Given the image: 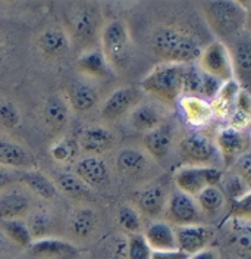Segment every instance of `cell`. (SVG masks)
<instances>
[{
    "label": "cell",
    "mask_w": 251,
    "mask_h": 259,
    "mask_svg": "<svg viewBox=\"0 0 251 259\" xmlns=\"http://www.w3.org/2000/svg\"><path fill=\"white\" fill-rule=\"evenodd\" d=\"M155 53L169 64L189 65L198 61L203 48L194 34L178 27H162L152 37Z\"/></svg>",
    "instance_id": "cell-1"
},
{
    "label": "cell",
    "mask_w": 251,
    "mask_h": 259,
    "mask_svg": "<svg viewBox=\"0 0 251 259\" xmlns=\"http://www.w3.org/2000/svg\"><path fill=\"white\" fill-rule=\"evenodd\" d=\"M203 14L209 27L219 37H235L241 34L248 21V11L242 8V3L232 0L206 2Z\"/></svg>",
    "instance_id": "cell-2"
},
{
    "label": "cell",
    "mask_w": 251,
    "mask_h": 259,
    "mask_svg": "<svg viewBox=\"0 0 251 259\" xmlns=\"http://www.w3.org/2000/svg\"><path fill=\"white\" fill-rule=\"evenodd\" d=\"M182 75L184 65L163 62L156 65L144 77L141 89L162 102L172 103L182 95Z\"/></svg>",
    "instance_id": "cell-3"
},
{
    "label": "cell",
    "mask_w": 251,
    "mask_h": 259,
    "mask_svg": "<svg viewBox=\"0 0 251 259\" xmlns=\"http://www.w3.org/2000/svg\"><path fill=\"white\" fill-rule=\"evenodd\" d=\"M223 177V171L216 166H195L187 165L179 168L175 172V186L176 190L195 197L206 187L219 186Z\"/></svg>",
    "instance_id": "cell-4"
},
{
    "label": "cell",
    "mask_w": 251,
    "mask_h": 259,
    "mask_svg": "<svg viewBox=\"0 0 251 259\" xmlns=\"http://www.w3.org/2000/svg\"><path fill=\"white\" fill-rule=\"evenodd\" d=\"M68 37H72L79 43H90L95 38L98 30V15L91 5L77 3L66 14Z\"/></svg>",
    "instance_id": "cell-5"
},
{
    "label": "cell",
    "mask_w": 251,
    "mask_h": 259,
    "mask_svg": "<svg viewBox=\"0 0 251 259\" xmlns=\"http://www.w3.org/2000/svg\"><path fill=\"white\" fill-rule=\"evenodd\" d=\"M200 69L204 74L216 78L220 82L234 80V71L231 64L229 50L225 43L213 41L206 49H203L200 58Z\"/></svg>",
    "instance_id": "cell-6"
},
{
    "label": "cell",
    "mask_w": 251,
    "mask_h": 259,
    "mask_svg": "<svg viewBox=\"0 0 251 259\" xmlns=\"http://www.w3.org/2000/svg\"><path fill=\"white\" fill-rule=\"evenodd\" d=\"M102 53L112 65H121L128 55L129 35L122 21H110L105 25L100 35Z\"/></svg>",
    "instance_id": "cell-7"
},
{
    "label": "cell",
    "mask_w": 251,
    "mask_h": 259,
    "mask_svg": "<svg viewBox=\"0 0 251 259\" xmlns=\"http://www.w3.org/2000/svg\"><path fill=\"white\" fill-rule=\"evenodd\" d=\"M181 156L189 165L195 166H215L213 162L218 158V149L207 136L200 133H189L179 145Z\"/></svg>",
    "instance_id": "cell-8"
},
{
    "label": "cell",
    "mask_w": 251,
    "mask_h": 259,
    "mask_svg": "<svg viewBox=\"0 0 251 259\" xmlns=\"http://www.w3.org/2000/svg\"><path fill=\"white\" fill-rule=\"evenodd\" d=\"M166 215L168 220L178 227L202 224L204 220L195 199L179 190H175L168 199Z\"/></svg>",
    "instance_id": "cell-9"
},
{
    "label": "cell",
    "mask_w": 251,
    "mask_h": 259,
    "mask_svg": "<svg viewBox=\"0 0 251 259\" xmlns=\"http://www.w3.org/2000/svg\"><path fill=\"white\" fill-rule=\"evenodd\" d=\"M213 230L204 224L178 227L175 230L178 250L185 253L187 256H191L206 249L213 240Z\"/></svg>",
    "instance_id": "cell-10"
},
{
    "label": "cell",
    "mask_w": 251,
    "mask_h": 259,
    "mask_svg": "<svg viewBox=\"0 0 251 259\" xmlns=\"http://www.w3.org/2000/svg\"><path fill=\"white\" fill-rule=\"evenodd\" d=\"M31 197L24 187H8L0 193V221L22 220L30 213Z\"/></svg>",
    "instance_id": "cell-11"
},
{
    "label": "cell",
    "mask_w": 251,
    "mask_h": 259,
    "mask_svg": "<svg viewBox=\"0 0 251 259\" xmlns=\"http://www.w3.org/2000/svg\"><path fill=\"white\" fill-rule=\"evenodd\" d=\"M213 143L226 166H231L242 153L248 152V142L245 134L235 131L231 127L220 128L216 133V140Z\"/></svg>",
    "instance_id": "cell-12"
},
{
    "label": "cell",
    "mask_w": 251,
    "mask_h": 259,
    "mask_svg": "<svg viewBox=\"0 0 251 259\" xmlns=\"http://www.w3.org/2000/svg\"><path fill=\"white\" fill-rule=\"evenodd\" d=\"M231 64L234 71V80L248 85L251 78V41L247 32H241L235 35L232 41V48L229 49Z\"/></svg>",
    "instance_id": "cell-13"
},
{
    "label": "cell",
    "mask_w": 251,
    "mask_h": 259,
    "mask_svg": "<svg viewBox=\"0 0 251 259\" xmlns=\"http://www.w3.org/2000/svg\"><path fill=\"white\" fill-rule=\"evenodd\" d=\"M141 93L134 87H121L110 95L102 106V116L106 121H118L138 105Z\"/></svg>",
    "instance_id": "cell-14"
},
{
    "label": "cell",
    "mask_w": 251,
    "mask_h": 259,
    "mask_svg": "<svg viewBox=\"0 0 251 259\" xmlns=\"http://www.w3.org/2000/svg\"><path fill=\"white\" fill-rule=\"evenodd\" d=\"M77 143L88 156H100L113 147L115 137L109 130L102 125H90L81 131Z\"/></svg>",
    "instance_id": "cell-15"
},
{
    "label": "cell",
    "mask_w": 251,
    "mask_h": 259,
    "mask_svg": "<svg viewBox=\"0 0 251 259\" xmlns=\"http://www.w3.org/2000/svg\"><path fill=\"white\" fill-rule=\"evenodd\" d=\"M0 168L31 171L35 168V159L24 146L0 137Z\"/></svg>",
    "instance_id": "cell-16"
},
{
    "label": "cell",
    "mask_w": 251,
    "mask_h": 259,
    "mask_svg": "<svg viewBox=\"0 0 251 259\" xmlns=\"http://www.w3.org/2000/svg\"><path fill=\"white\" fill-rule=\"evenodd\" d=\"M77 177L91 189L103 187L109 181V169L103 159L98 156H87L77 162L75 172Z\"/></svg>",
    "instance_id": "cell-17"
},
{
    "label": "cell",
    "mask_w": 251,
    "mask_h": 259,
    "mask_svg": "<svg viewBox=\"0 0 251 259\" xmlns=\"http://www.w3.org/2000/svg\"><path fill=\"white\" fill-rule=\"evenodd\" d=\"M38 50L48 59H59L68 53L71 48V40L66 30L59 27H48L38 35Z\"/></svg>",
    "instance_id": "cell-18"
},
{
    "label": "cell",
    "mask_w": 251,
    "mask_h": 259,
    "mask_svg": "<svg viewBox=\"0 0 251 259\" xmlns=\"http://www.w3.org/2000/svg\"><path fill=\"white\" fill-rule=\"evenodd\" d=\"M142 237L153 252L178 250L175 230L165 221H153L152 224H148Z\"/></svg>",
    "instance_id": "cell-19"
},
{
    "label": "cell",
    "mask_w": 251,
    "mask_h": 259,
    "mask_svg": "<svg viewBox=\"0 0 251 259\" xmlns=\"http://www.w3.org/2000/svg\"><path fill=\"white\" fill-rule=\"evenodd\" d=\"M77 69L79 72L93 80H105L110 75V64L102 50L98 49H87L77 59Z\"/></svg>",
    "instance_id": "cell-20"
},
{
    "label": "cell",
    "mask_w": 251,
    "mask_h": 259,
    "mask_svg": "<svg viewBox=\"0 0 251 259\" xmlns=\"http://www.w3.org/2000/svg\"><path fill=\"white\" fill-rule=\"evenodd\" d=\"M32 256L43 259H62L71 258L77 255V247L69 242L46 237L40 240H34L28 247Z\"/></svg>",
    "instance_id": "cell-21"
},
{
    "label": "cell",
    "mask_w": 251,
    "mask_h": 259,
    "mask_svg": "<svg viewBox=\"0 0 251 259\" xmlns=\"http://www.w3.org/2000/svg\"><path fill=\"white\" fill-rule=\"evenodd\" d=\"M172 127L166 125L165 122L162 125H159L157 128L145 133V136H144V147H145L147 153L157 161L163 159L169 153V150L172 147Z\"/></svg>",
    "instance_id": "cell-22"
},
{
    "label": "cell",
    "mask_w": 251,
    "mask_h": 259,
    "mask_svg": "<svg viewBox=\"0 0 251 259\" xmlns=\"http://www.w3.org/2000/svg\"><path fill=\"white\" fill-rule=\"evenodd\" d=\"M165 115L162 112L160 106L155 103H141L132 109L129 113V124L131 127L138 131L148 133L152 130L157 128L163 124Z\"/></svg>",
    "instance_id": "cell-23"
},
{
    "label": "cell",
    "mask_w": 251,
    "mask_h": 259,
    "mask_svg": "<svg viewBox=\"0 0 251 259\" xmlns=\"http://www.w3.org/2000/svg\"><path fill=\"white\" fill-rule=\"evenodd\" d=\"M147 156L138 149L126 147L122 149L115 159L116 169L121 176L128 178H134L141 176L147 168Z\"/></svg>",
    "instance_id": "cell-24"
},
{
    "label": "cell",
    "mask_w": 251,
    "mask_h": 259,
    "mask_svg": "<svg viewBox=\"0 0 251 259\" xmlns=\"http://www.w3.org/2000/svg\"><path fill=\"white\" fill-rule=\"evenodd\" d=\"M68 102L77 113H85L97 105V93L91 84L74 81L68 90Z\"/></svg>",
    "instance_id": "cell-25"
},
{
    "label": "cell",
    "mask_w": 251,
    "mask_h": 259,
    "mask_svg": "<svg viewBox=\"0 0 251 259\" xmlns=\"http://www.w3.org/2000/svg\"><path fill=\"white\" fill-rule=\"evenodd\" d=\"M137 203H138V209L141 210L142 213L148 217H159L166 209V203H168L166 189L162 184L148 186L138 194Z\"/></svg>",
    "instance_id": "cell-26"
},
{
    "label": "cell",
    "mask_w": 251,
    "mask_h": 259,
    "mask_svg": "<svg viewBox=\"0 0 251 259\" xmlns=\"http://www.w3.org/2000/svg\"><path fill=\"white\" fill-rule=\"evenodd\" d=\"M242 87L235 80H229L226 81V82H223L220 85L216 97L210 103L212 111H213V116H216V115L219 118H228V116H231V113L235 111L236 96H238V93H239Z\"/></svg>",
    "instance_id": "cell-27"
},
{
    "label": "cell",
    "mask_w": 251,
    "mask_h": 259,
    "mask_svg": "<svg viewBox=\"0 0 251 259\" xmlns=\"http://www.w3.org/2000/svg\"><path fill=\"white\" fill-rule=\"evenodd\" d=\"M181 108H182V112L185 115V119L188 121V124L194 125V127L206 125L213 118V111H212L210 103L200 97H181Z\"/></svg>",
    "instance_id": "cell-28"
},
{
    "label": "cell",
    "mask_w": 251,
    "mask_h": 259,
    "mask_svg": "<svg viewBox=\"0 0 251 259\" xmlns=\"http://www.w3.org/2000/svg\"><path fill=\"white\" fill-rule=\"evenodd\" d=\"M18 181L22 183L27 190H31L32 193H35L46 200H52L58 196V190H56L53 180L40 171H35V169L24 171L18 177Z\"/></svg>",
    "instance_id": "cell-29"
},
{
    "label": "cell",
    "mask_w": 251,
    "mask_h": 259,
    "mask_svg": "<svg viewBox=\"0 0 251 259\" xmlns=\"http://www.w3.org/2000/svg\"><path fill=\"white\" fill-rule=\"evenodd\" d=\"M69 231L77 236L79 239H85L88 237L97 226V217L95 212L88 206H79L72 210L69 221Z\"/></svg>",
    "instance_id": "cell-30"
},
{
    "label": "cell",
    "mask_w": 251,
    "mask_h": 259,
    "mask_svg": "<svg viewBox=\"0 0 251 259\" xmlns=\"http://www.w3.org/2000/svg\"><path fill=\"white\" fill-rule=\"evenodd\" d=\"M43 116L48 128H52L56 133H61L66 127L68 119H69L66 102L61 96H52L44 105Z\"/></svg>",
    "instance_id": "cell-31"
},
{
    "label": "cell",
    "mask_w": 251,
    "mask_h": 259,
    "mask_svg": "<svg viewBox=\"0 0 251 259\" xmlns=\"http://www.w3.org/2000/svg\"><path fill=\"white\" fill-rule=\"evenodd\" d=\"M194 199L202 210L203 217H215L223 209L226 203V196L222 192L219 186L206 187Z\"/></svg>",
    "instance_id": "cell-32"
},
{
    "label": "cell",
    "mask_w": 251,
    "mask_h": 259,
    "mask_svg": "<svg viewBox=\"0 0 251 259\" xmlns=\"http://www.w3.org/2000/svg\"><path fill=\"white\" fill-rule=\"evenodd\" d=\"M0 230L6 236L8 240L15 243L21 247H30L34 242L28 226L22 220H9V221H0Z\"/></svg>",
    "instance_id": "cell-33"
},
{
    "label": "cell",
    "mask_w": 251,
    "mask_h": 259,
    "mask_svg": "<svg viewBox=\"0 0 251 259\" xmlns=\"http://www.w3.org/2000/svg\"><path fill=\"white\" fill-rule=\"evenodd\" d=\"M53 183L56 186V190H61L62 193L71 197H81V196L88 194V187L74 172L59 171L55 176Z\"/></svg>",
    "instance_id": "cell-34"
},
{
    "label": "cell",
    "mask_w": 251,
    "mask_h": 259,
    "mask_svg": "<svg viewBox=\"0 0 251 259\" xmlns=\"http://www.w3.org/2000/svg\"><path fill=\"white\" fill-rule=\"evenodd\" d=\"M78 149V143L75 139L63 136L50 147V155H52L53 161L58 163H69L75 159Z\"/></svg>",
    "instance_id": "cell-35"
},
{
    "label": "cell",
    "mask_w": 251,
    "mask_h": 259,
    "mask_svg": "<svg viewBox=\"0 0 251 259\" xmlns=\"http://www.w3.org/2000/svg\"><path fill=\"white\" fill-rule=\"evenodd\" d=\"M28 230L31 233L32 240H40L48 237V233L52 231L53 221L47 215L46 210L37 209L30 213V221L27 223Z\"/></svg>",
    "instance_id": "cell-36"
},
{
    "label": "cell",
    "mask_w": 251,
    "mask_h": 259,
    "mask_svg": "<svg viewBox=\"0 0 251 259\" xmlns=\"http://www.w3.org/2000/svg\"><path fill=\"white\" fill-rule=\"evenodd\" d=\"M118 223L119 226L125 230L126 233L132 234H140L141 231V218L138 210L129 205H124L119 208L118 212Z\"/></svg>",
    "instance_id": "cell-37"
},
{
    "label": "cell",
    "mask_w": 251,
    "mask_h": 259,
    "mask_svg": "<svg viewBox=\"0 0 251 259\" xmlns=\"http://www.w3.org/2000/svg\"><path fill=\"white\" fill-rule=\"evenodd\" d=\"M219 187H223V193L226 192V193L231 196V199H239V197H242V196H245V194L250 193V186L245 183V181H242L239 177H236L235 174H232V172H223V177L220 180L219 183Z\"/></svg>",
    "instance_id": "cell-38"
},
{
    "label": "cell",
    "mask_w": 251,
    "mask_h": 259,
    "mask_svg": "<svg viewBox=\"0 0 251 259\" xmlns=\"http://www.w3.org/2000/svg\"><path fill=\"white\" fill-rule=\"evenodd\" d=\"M21 124V111L9 99H0V125L6 130H15Z\"/></svg>",
    "instance_id": "cell-39"
},
{
    "label": "cell",
    "mask_w": 251,
    "mask_h": 259,
    "mask_svg": "<svg viewBox=\"0 0 251 259\" xmlns=\"http://www.w3.org/2000/svg\"><path fill=\"white\" fill-rule=\"evenodd\" d=\"M152 249L145 243L142 234H132L128 240L126 259H152Z\"/></svg>",
    "instance_id": "cell-40"
},
{
    "label": "cell",
    "mask_w": 251,
    "mask_h": 259,
    "mask_svg": "<svg viewBox=\"0 0 251 259\" xmlns=\"http://www.w3.org/2000/svg\"><path fill=\"white\" fill-rule=\"evenodd\" d=\"M231 172L235 174L236 177H239L242 181H245L248 186H250L251 181V158L250 153L245 152L242 153L238 159H236L231 166Z\"/></svg>",
    "instance_id": "cell-41"
},
{
    "label": "cell",
    "mask_w": 251,
    "mask_h": 259,
    "mask_svg": "<svg viewBox=\"0 0 251 259\" xmlns=\"http://www.w3.org/2000/svg\"><path fill=\"white\" fill-rule=\"evenodd\" d=\"M228 127H231L235 131H239V133H244L245 130L250 127V115L235 109L229 116V125Z\"/></svg>",
    "instance_id": "cell-42"
},
{
    "label": "cell",
    "mask_w": 251,
    "mask_h": 259,
    "mask_svg": "<svg viewBox=\"0 0 251 259\" xmlns=\"http://www.w3.org/2000/svg\"><path fill=\"white\" fill-rule=\"evenodd\" d=\"M232 213L236 215L238 220H248L250 218V193L234 200Z\"/></svg>",
    "instance_id": "cell-43"
},
{
    "label": "cell",
    "mask_w": 251,
    "mask_h": 259,
    "mask_svg": "<svg viewBox=\"0 0 251 259\" xmlns=\"http://www.w3.org/2000/svg\"><path fill=\"white\" fill-rule=\"evenodd\" d=\"M235 109L236 111H241L244 113H248L250 115L251 112V99H250V93L247 89H241L238 96H236V102H235Z\"/></svg>",
    "instance_id": "cell-44"
},
{
    "label": "cell",
    "mask_w": 251,
    "mask_h": 259,
    "mask_svg": "<svg viewBox=\"0 0 251 259\" xmlns=\"http://www.w3.org/2000/svg\"><path fill=\"white\" fill-rule=\"evenodd\" d=\"M16 177L9 171V169H5V168H0V193L11 187L14 183H15Z\"/></svg>",
    "instance_id": "cell-45"
},
{
    "label": "cell",
    "mask_w": 251,
    "mask_h": 259,
    "mask_svg": "<svg viewBox=\"0 0 251 259\" xmlns=\"http://www.w3.org/2000/svg\"><path fill=\"white\" fill-rule=\"evenodd\" d=\"M152 259H188V256L179 250H168V252H152Z\"/></svg>",
    "instance_id": "cell-46"
},
{
    "label": "cell",
    "mask_w": 251,
    "mask_h": 259,
    "mask_svg": "<svg viewBox=\"0 0 251 259\" xmlns=\"http://www.w3.org/2000/svg\"><path fill=\"white\" fill-rule=\"evenodd\" d=\"M188 259H219V253L215 249L206 247L203 250H200V252L188 256Z\"/></svg>",
    "instance_id": "cell-47"
},
{
    "label": "cell",
    "mask_w": 251,
    "mask_h": 259,
    "mask_svg": "<svg viewBox=\"0 0 251 259\" xmlns=\"http://www.w3.org/2000/svg\"><path fill=\"white\" fill-rule=\"evenodd\" d=\"M6 246H8V239H6V236L2 233V230H0V253L6 249Z\"/></svg>",
    "instance_id": "cell-48"
},
{
    "label": "cell",
    "mask_w": 251,
    "mask_h": 259,
    "mask_svg": "<svg viewBox=\"0 0 251 259\" xmlns=\"http://www.w3.org/2000/svg\"><path fill=\"white\" fill-rule=\"evenodd\" d=\"M5 50V40L0 37V55H2V52Z\"/></svg>",
    "instance_id": "cell-49"
}]
</instances>
